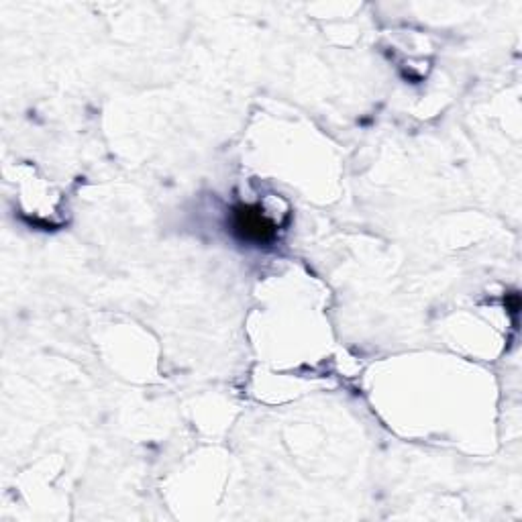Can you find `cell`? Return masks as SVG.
<instances>
[{"label": "cell", "mask_w": 522, "mask_h": 522, "mask_svg": "<svg viewBox=\"0 0 522 522\" xmlns=\"http://www.w3.org/2000/svg\"><path fill=\"white\" fill-rule=\"evenodd\" d=\"M233 231L251 243H268L276 237V225L259 206H237L233 211Z\"/></svg>", "instance_id": "cell-1"}]
</instances>
